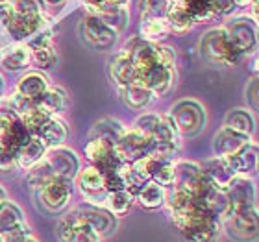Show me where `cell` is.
<instances>
[{"instance_id":"1","label":"cell","mask_w":259,"mask_h":242,"mask_svg":"<svg viewBox=\"0 0 259 242\" xmlns=\"http://www.w3.org/2000/svg\"><path fill=\"white\" fill-rule=\"evenodd\" d=\"M78 172H80V159L76 152L60 146L47 150L43 159L28 170L26 179L32 188H39L49 179H63L70 183L78 176Z\"/></svg>"},{"instance_id":"2","label":"cell","mask_w":259,"mask_h":242,"mask_svg":"<svg viewBox=\"0 0 259 242\" xmlns=\"http://www.w3.org/2000/svg\"><path fill=\"white\" fill-rule=\"evenodd\" d=\"M172 222L187 242H219L222 235L221 220L211 216L202 205L187 215L176 216Z\"/></svg>"},{"instance_id":"3","label":"cell","mask_w":259,"mask_h":242,"mask_svg":"<svg viewBox=\"0 0 259 242\" xmlns=\"http://www.w3.org/2000/svg\"><path fill=\"white\" fill-rule=\"evenodd\" d=\"M200 52L211 65L217 67H235L243 58L232 44L224 28H215L205 33L200 41Z\"/></svg>"},{"instance_id":"4","label":"cell","mask_w":259,"mask_h":242,"mask_svg":"<svg viewBox=\"0 0 259 242\" xmlns=\"http://www.w3.org/2000/svg\"><path fill=\"white\" fill-rule=\"evenodd\" d=\"M180 137L196 135L205 124V109L196 100H182L167 115Z\"/></svg>"},{"instance_id":"5","label":"cell","mask_w":259,"mask_h":242,"mask_svg":"<svg viewBox=\"0 0 259 242\" xmlns=\"http://www.w3.org/2000/svg\"><path fill=\"white\" fill-rule=\"evenodd\" d=\"M222 231H226L230 238L237 242H252L257 238V209L232 211L221 222Z\"/></svg>"},{"instance_id":"6","label":"cell","mask_w":259,"mask_h":242,"mask_svg":"<svg viewBox=\"0 0 259 242\" xmlns=\"http://www.w3.org/2000/svg\"><path fill=\"white\" fill-rule=\"evenodd\" d=\"M85 159L100 174H108L126 167L115 150V144L106 139H91L85 144Z\"/></svg>"},{"instance_id":"7","label":"cell","mask_w":259,"mask_h":242,"mask_svg":"<svg viewBox=\"0 0 259 242\" xmlns=\"http://www.w3.org/2000/svg\"><path fill=\"white\" fill-rule=\"evenodd\" d=\"M37 190V200L41 207L50 215H60L63 213L70 204L72 198V188H70L69 181L63 179H49L47 183H43Z\"/></svg>"},{"instance_id":"8","label":"cell","mask_w":259,"mask_h":242,"mask_svg":"<svg viewBox=\"0 0 259 242\" xmlns=\"http://www.w3.org/2000/svg\"><path fill=\"white\" fill-rule=\"evenodd\" d=\"M134 128L141 129L143 133H146L154 142H161V144H176L180 146V137L178 131L174 129L172 122L168 120V117H159L154 113L141 115L139 119L135 120Z\"/></svg>"},{"instance_id":"9","label":"cell","mask_w":259,"mask_h":242,"mask_svg":"<svg viewBox=\"0 0 259 242\" xmlns=\"http://www.w3.org/2000/svg\"><path fill=\"white\" fill-rule=\"evenodd\" d=\"M224 192L228 196L232 211L257 209V188H255L254 179L248 178V176L237 174L232 181L228 183Z\"/></svg>"},{"instance_id":"10","label":"cell","mask_w":259,"mask_h":242,"mask_svg":"<svg viewBox=\"0 0 259 242\" xmlns=\"http://www.w3.org/2000/svg\"><path fill=\"white\" fill-rule=\"evenodd\" d=\"M152 144H154V140H152L148 135L143 133V131L137 128H132V129H126L124 133H122V137L117 140L115 150H117L120 159H122L126 165H130V163H134L135 159H141V157L148 156L152 150Z\"/></svg>"},{"instance_id":"11","label":"cell","mask_w":259,"mask_h":242,"mask_svg":"<svg viewBox=\"0 0 259 242\" xmlns=\"http://www.w3.org/2000/svg\"><path fill=\"white\" fill-rule=\"evenodd\" d=\"M226 33L232 44L235 46L241 56L254 54L255 46H257V28H255V21L248 19V17H239L235 21L228 24Z\"/></svg>"},{"instance_id":"12","label":"cell","mask_w":259,"mask_h":242,"mask_svg":"<svg viewBox=\"0 0 259 242\" xmlns=\"http://www.w3.org/2000/svg\"><path fill=\"white\" fill-rule=\"evenodd\" d=\"M74 211L100 238L109 237L111 233L117 231V226H119L117 216L111 215L108 209H104L102 205L87 204L85 202V204L78 205Z\"/></svg>"},{"instance_id":"13","label":"cell","mask_w":259,"mask_h":242,"mask_svg":"<svg viewBox=\"0 0 259 242\" xmlns=\"http://www.w3.org/2000/svg\"><path fill=\"white\" fill-rule=\"evenodd\" d=\"M80 33L83 41L87 44H91L93 49L97 50H106L111 49L115 43H117V37L119 33L113 32L109 26H106L100 19L93 15H87L80 24Z\"/></svg>"},{"instance_id":"14","label":"cell","mask_w":259,"mask_h":242,"mask_svg":"<svg viewBox=\"0 0 259 242\" xmlns=\"http://www.w3.org/2000/svg\"><path fill=\"white\" fill-rule=\"evenodd\" d=\"M58 235L61 242H100V237L81 220L74 209L60 220Z\"/></svg>"},{"instance_id":"15","label":"cell","mask_w":259,"mask_h":242,"mask_svg":"<svg viewBox=\"0 0 259 242\" xmlns=\"http://www.w3.org/2000/svg\"><path fill=\"white\" fill-rule=\"evenodd\" d=\"M21 233H30L24 213L15 202L4 198L0 202V235L2 238H6L11 235H21Z\"/></svg>"},{"instance_id":"16","label":"cell","mask_w":259,"mask_h":242,"mask_svg":"<svg viewBox=\"0 0 259 242\" xmlns=\"http://www.w3.org/2000/svg\"><path fill=\"white\" fill-rule=\"evenodd\" d=\"M74 179L87 204H95V205L104 204L108 190L104 188V178L97 168L95 167L83 168V170L78 172V176H76Z\"/></svg>"},{"instance_id":"17","label":"cell","mask_w":259,"mask_h":242,"mask_svg":"<svg viewBox=\"0 0 259 242\" xmlns=\"http://www.w3.org/2000/svg\"><path fill=\"white\" fill-rule=\"evenodd\" d=\"M85 10H87V15L100 19L106 26H109L117 33L122 32L126 28V24H128L130 13L126 10V6L104 2V4H97V6H85Z\"/></svg>"},{"instance_id":"18","label":"cell","mask_w":259,"mask_h":242,"mask_svg":"<svg viewBox=\"0 0 259 242\" xmlns=\"http://www.w3.org/2000/svg\"><path fill=\"white\" fill-rule=\"evenodd\" d=\"M204 178V172L198 163L193 161H174V185L176 190L194 194L200 181Z\"/></svg>"},{"instance_id":"19","label":"cell","mask_w":259,"mask_h":242,"mask_svg":"<svg viewBox=\"0 0 259 242\" xmlns=\"http://www.w3.org/2000/svg\"><path fill=\"white\" fill-rule=\"evenodd\" d=\"M252 142L250 139V135H244V133H239V131H233L230 128H224L219 129L215 133V139H213V150H215L217 157H228V156H233V154H237L241 148Z\"/></svg>"},{"instance_id":"20","label":"cell","mask_w":259,"mask_h":242,"mask_svg":"<svg viewBox=\"0 0 259 242\" xmlns=\"http://www.w3.org/2000/svg\"><path fill=\"white\" fill-rule=\"evenodd\" d=\"M109 76H111L113 83L119 89H124L130 83L137 81L134 63H132V58H130V50H120L115 58H111V61H109Z\"/></svg>"},{"instance_id":"21","label":"cell","mask_w":259,"mask_h":242,"mask_svg":"<svg viewBox=\"0 0 259 242\" xmlns=\"http://www.w3.org/2000/svg\"><path fill=\"white\" fill-rule=\"evenodd\" d=\"M200 168H202L205 178L209 179L217 188H222V190L237 176L226 157H213L209 161H205L204 165H200Z\"/></svg>"},{"instance_id":"22","label":"cell","mask_w":259,"mask_h":242,"mask_svg":"<svg viewBox=\"0 0 259 242\" xmlns=\"http://www.w3.org/2000/svg\"><path fill=\"white\" fill-rule=\"evenodd\" d=\"M37 137L43 140L47 150H50V148H60V146L65 144V140L69 137L67 122L63 119H60V117H50L47 120V124L37 131Z\"/></svg>"},{"instance_id":"23","label":"cell","mask_w":259,"mask_h":242,"mask_svg":"<svg viewBox=\"0 0 259 242\" xmlns=\"http://www.w3.org/2000/svg\"><path fill=\"white\" fill-rule=\"evenodd\" d=\"M47 154V146L37 135H30L28 140L21 146V150L17 154V168L30 170L33 165H37Z\"/></svg>"},{"instance_id":"24","label":"cell","mask_w":259,"mask_h":242,"mask_svg":"<svg viewBox=\"0 0 259 242\" xmlns=\"http://www.w3.org/2000/svg\"><path fill=\"white\" fill-rule=\"evenodd\" d=\"M49 87H50L49 78H47L43 72H39V70H32V72H26V74L19 80L15 91L19 92V94H22V96H26L35 102Z\"/></svg>"},{"instance_id":"25","label":"cell","mask_w":259,"mask_h":242,"mask_svg":"<svg viewBox=\"0 0 259 242\" xmlns=\"http://www.w3.org/2000/svg\"><path fill=\"white\" fill-rule=\"evenodd\" d=\"M30 63H32V52L28 49V44H22V43L8 46L2 52V58H0V65L6 70H11V72L26 69V67H30Z\"/></svg>"},{"instance_id":"26","label":"cell","mask_w":259,"mask_h":242,"mask_svg":"<svg viewBox=\"0 0 259 242\" xmlns=\"http://www.w3.org/2000/svg\"><path fill=\"white\" fill-rule=\"evenodd\" d=\"M165 21L168 24V30L174 33H187L194 24L187 8L184 4L176 2V0H170L167 13H165Z\"/></svg>"},{"instance_id":"27","label":"cell","mask_w":259,"mask_h":242,"mask_svg":"<svg viewBox=\"0 0 259 242\" xmlns=\"http://www.w3.org/2000/svg\"><path fill=\"white\" fill-rule=\"evenodd\" d=\"M235 174H243L248 176L250 172H254L257 168V144L255 142H248V144L241 148L237 154L226 157Z\"/></svg>"},{"instance_id":"28","label":"cell","mask_w":259,"mask_h":242,"mask_svg":"<svg viewBox=\"0 0 259 242\" xmlns=\"http://www.w3.org/2000/svg\"><path fill=\"white\" fill-rule=\"evenodd\" d=\"M135 200H137L141 207H145V209H159V207L165 205L167 190L163 187H159L157 183L146 181L145 185L139 188V192L135 194Z\"/></svg>"},{"instance_id":"29","label":"cell","mask_w":259,"mask_h":242,"mask_svg":"<svg viewBox=\"0 0 259 242\" xmlns=\"http://www.w3.org/2000/svg\"><path fill=\"white\" fill-rule=\"evenodd\" d=\"M120 94H122V100H124L126 106H128L130 109H135V111L145 109L146 106L154 100L152 92L148 91L143 83H139V81H134V83H130L128 87L120 89Z\"/></svg>"},{"instance_id":"30","label":"cell","mask_w":259,"mask_h":242,"mask_svg":"<svg viewBox=\"0 0 259 242\" xmlns=\"http://www.w3.org/2000/svg\"><path fill=\"white\" fill-rule=\"evenodd\" d=\"M35 104H37L41 109H45L49 115L58 117V113H61L65 109V106H67V94H65V91L60 89V87H49V89L35 100Z\"/></svg>"},{"instance_id":"31","label":"cell","mask_w":259,"mask_h":242,"mask_svg":"<svg viewBox=\"0 0 259 242\" xmlns=\"http://www.w3.org/2000/svg\"><path fill=\"white\" fill-rule=\"evenodd\" d=\"M170 30L165 19L161 17H143L141 21V35L148 43H156V41H163L167 37Z\"/></svg>"},{"instance_id":"32","label":"cell","mask_w":259,"mask_h":242,"mask_svg":"<svg viewBox=\"0 0 259 242\" xmlns=\"http://www.w3.org/2000/svg\"><path fill=\"white\" fill-rule=\"evenodd\" d=\"M126 131V128L122 126V122L115 119H102L98 120L91 129V139H106L109 142L117 144V140L122 137V133Z\"/></svg>"},{"instance_id":"33","label":"cell","mask_w":259,"mask_h":242,"mask_svg":"<svg viewBox=\"0 0 259 242\" xmlns=\"http://www.w3.org/2000/svg\"><path fill=\"white\" fill-rule=\"evenodd\" d=\"M135 198L128 190H115V192L106 194V200H104L102 207L108 209L113 216H124L130 211V207L134 205Z\"/></svg>"},{"instance_id":"34","label":"cell","mask_w":259,"mask_h":242,"mask_svg":"<svg viewBox=\"0 0 259 242\" xmlns=\"http://www.w3.org/2000/svg\"><path fill=\"white\" fill-rule=\"evenodd\" d=\"M226 128L233 129V131H239V133L252 135L255 129L254 117L246 109H232L226 115Z\"/></svg>"},{"instance_id":"35","label":"cell","mask_w":259,"mask_h":242,"mask_svg":"<svg viewBox=\"0 0 259 242\" xmlns=\"http://www.w3.org/2000/svg\"><path fill=\"white\" fill-rule=\"evenodd\" d=\"M50 117H52V115H49L45 109H41L37 104H35L24 117H21V122H22V126L28 129V133L37 135V131L47 124V120H49Z\"/></svg>"},{"instance_id":"36","label":"cell","mask_w":259,"mask_h":242,"mask_svg":"<svg viewBox=\"0 0 259 242\" xmlns=\"http://www.w3.org/2000/svg\"><path fill=\"white\" fill-rule=\"evenodd\" d=\"M150 181L157 183L159 187L167 188L174 185V161H161L157 163L156 170L152 172Z\"/></svg>"},{"instance_id":"37","label":"cell","mask_w":259,"mask_h":242,"mask_svg":"<svg viewBox=\"0 0 259 242\" xmlns=\"http://www.w3.org/2000/svg\"><path fill=\"white\" fill-rule=\"evenodd\" d=\"M11 8L19 15L28 17H41L45 15V2L43 0H11Z\"/></svg>"},{"instance_id":"38","label":"cell","mask_w":259,"mask_h":242,"mask_svg":"<svg viewBox=\"0 0 259 242\" xmlns=\"http://www.w3.org/2000/svg\"><path fill=\"white\" fill-rule=\"evenodd\" d=\"M104 178V188L108 192H115V190H126V179L124 174H122V168L120 170H115V172L102 174Z\"/></svg>"},{"instance_id":"39","label":"cell","mask_w":259,"mask_h":242,"mask_svg":"<svg viewBox=\"0 0 259 242\" xmlns=\"http://www.w3.org/2000/svg\"><path fill=\"white\" fill-rule=\"evenodd\" d=\"M32 52V63L39 65L41 69H49L56 61L54 49H30Z\"/></svg>"},{"instance_id":"40","label":"cell","mask_w":259,"mask_h":242,"mask_svg":"<svg viewBox=\"0 0 259 242\" xmlns=\"http://www.w3.org/2000/svg\"><path fill=\"white\" fill-rule=\"evenodd\" d=\"M235 10V2L233 0H213V15H228Z\"/></svg>"},{"instance_id":"41","label":"cell","mask_w":259,"mask_h":242,"mask_svg":"<svg viewBox=\"0 0 259 242\" xmlns=\"http://www.w3.org/2000/svg\"><path fill=\"white\" fill-rule=\"evenodd\" d=\"M250 100H252V106H254V109H257V80H252V83H250Z\"/></svg>"},{"instance_id":"42","label":"cell","mask_w":259,"mask_h":242,"mask_svg":"<svg viewBox=\"0 0 259 242\" xmlns=\"http://www.w3.org/2000/svg\"><path fill=\"white\" fill-rule=\"evenodd\" d=\"M10 39H8V35H6V32L4 30H2V28H0V52H4L6 49H8V46H10Z\"/></svg>"},{"instance_id":"43","label":"cell","mask_w":259,"mask_h":242,"mask_svg":"<svg viewBox=\"0 0 259 242\" xmlns=\"http://www.w3.org/2000/svg\"><path fill=\"white\" fill-rule=\"evenodd\" d=\"M85 6H97V4H104V2H108V0H83Z\"/></svg>"},{"instance_id":"44","label":"cell","mask_w":259,"mask_h":242,"mask_svg":"<svg viewBox=\"0 0 259 242\" xmlns=\"http://www.w3.org/2000/svg\"><path fill=\"white\" fill-rule=\"evenodd\" d=\"M45 4H50V6H60V4H63L65 0H43Z\"/></svg>"},{"instance_id":"45","label":"cell","mask_w":259,"mask_h":242,"mask_svg":"<svg viewBox=\"0 0 259 242\" xmlns=\"http://www.w3.org/2000/svg\"><path fill=\"white\" fill-rule=\"evenodd\" d=\"M235 2V6H248L252 0H233Z\"/></svg>"},{"instance_id":"46","label":"cell","mask_w":259,"mask_h":242,"mask_svg":"<svg viewBox=\"0 0 259 242\" xmlns=\"http://www.w3.org/2000/svg\"><path fill=\"white\" fill-rule=\"evenodd\" d=\"M19 242H39V240L35 237H33V235H28L26 238H22V240H19Z\"/></svg>"},{"instance_id":"47","label":"cell","mask_w":259,"mask_h":242,"mask_svg":"<svg viewBox=\"0 0 259 242\" xmlns=\"http://www.w3.org/2000/svg\"><path fill=\"white\" fill-rule=\"evenodd\" d=\"M2 94H4V80L0 76V102H2Z\"/></svg>"},{"instance_id":"48","label":"cell","mask_w":259,"mask_h":242,"mask_svg":"<svg viewBox=\"0 0 259 242\" xmlns=\"http://www.w3.org/2000/svg\"><path fill=\"white\" fill-rule=\"evenodd\" d=\"M4 198H6V192H4V188L0 187V202H2Z\"/></svg>"},{"instance_id":"49","label":"cell","mask_w":259,"mask_h":242,"mask_svg":"<svg viewBox=\"0 0 259 242\" xmlns=\"http://www.w3.org/2000/svg\"><path fill=\"white\" fill-rule=\"evenodd\" d=\"M11 0H0V4H10Z\"/></svg>"},{"instance_id":"50","label":"cell","mask_w":259,"mask_h":242,"mask_svg":"<svg viewBox=\"0 0 259 242\" xmlns=\"http://www.w3.org/2000/svg\"><path fill=\"white\" fill-rule=\"evenodd\" d=\"M0 242H4V238H2V235H0Z\"/></svg>"},{"instance_id":"51","label":"cell","mask_w":259,"mask_h":242,"mask_svg":"<svg viewBox=\"0 0 259 242\" xmlns=\"http://www.w3.org/2000/svg\"><path fill=\"white\" fill-rule=\"evenodd\" d=\"M176 2H185V0H176Z\"/></svg>"}]
</instances>
